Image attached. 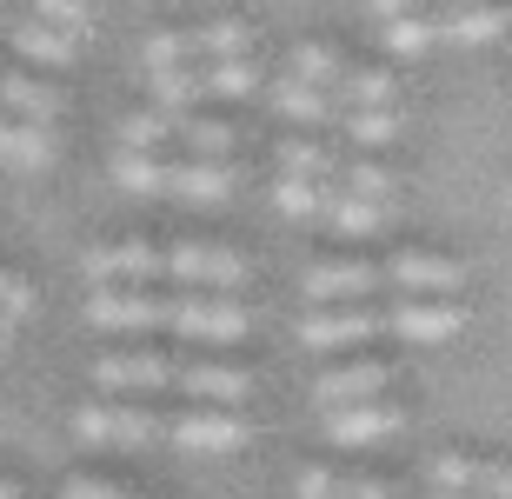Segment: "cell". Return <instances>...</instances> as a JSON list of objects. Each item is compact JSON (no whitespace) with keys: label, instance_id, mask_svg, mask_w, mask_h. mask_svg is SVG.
Segmentation results:
<instances>
[{"label":"cell","instance_id":"cell-4","mask_svg":"<svg viewBox=\"0 0 512 499\" xmlns=\"http://www.w3.org/2000/svg\"><path fill=\"white\" fill-rule=\"evenodd\" d=\"M74 433L94 446H147L160 440V413L153 406H80L74 413Z\"/></svg>","mask_w":512,"mask_h":499},{"label":"cell","instance_id":"cell-20","mask_svg":"<svg viewBox=\"0 0 512 499\" xmlns=\"http://www.w3.org/2000/svg\"><path fill=\"white\" fill-rule=\"evenodd\" d=\"M0 160H14V167H47V160H54V134L34 127V120H0Z\"/></svg>","mask_w":512,"mask_h":499},{"label":"cell","instance_id":"cell-31","mask_svg":"<svg viewBox=\"0 0 512 499\" xmlns=\"http://www.w3.org/2000/svg\"><path fill=\"white\" fill-rule=\"evenodd\" d=\"M346 74V60L333 54V47H293V80H306V87H320V94H333Z\"/></svg>","mask_w":512,"mask_h":499},{"label":"cell","instance_id":"cell-10","mask_svg":"<svg viewBox=\"0 0 512 499\" xmlns=\"http://www.w3.org/2000/svg\"><path fill=\"white\" fill-rule=\"evenodd\" d=\"M366 333H386L380 307H366V300H353V307H320L313 320H300V340L313 346V353L353 346V340H366Z\"/></svg>","mask_w":512,"mask_h":499},{"label":"cell","instance_id":"cell-21","mask_svg":"<svg viewBox=\"0 0 512 499\" xmlns=\"http://www.w3.org/2000/svg\"><path fill=\"white\" fill-rule=\"evenodd\" d=\"M273 107H280L286 120H306V127H320V120L340 114V107H333V94H320V87H306V80H293V74L273 87Z\"/></svg>","mask_w":512,"mask_h":499},{"label":"cell","instance_id":"cell-28","mask_svg":"<svg viewBox=\"0 0 512 499\" xmlns=\"http://www.w3.org/2000/svg\"><path fill=\"white\" fill-rule=\"evenodd\" d=\"M153 94H160V114H180V107H193V100L207 94V74L200 67H167V74H153Z\"/></svg>","mask_w":512,"mask_h":499},{"label":"cell","instance_id":"cell-3","mask_svg":"<svg viewBox=\"0 0 512 499\" xmlns=\"http://www.w3.org/2000/svg\"><path fill=\"white\" fill-rule=\"evenodd\" d=\"M167 260V280H180L187 293H233L240 280H247V267H240V253H227V247H167L160 253Z\"/></svg>","mask_w":512,"mask_h":499},{"label":"cell","instance_id":"cell-27","mask_svg":"<svg viewBox=\"0 0 512 499\" xmlns=\"http://www.w3.org/2000/svg\"><path fill=\"white\" fill-rule=\"evenodd\" d=\"M479 480H486V466H479V460H466V453H439V460H433V493L479 499Z\"/></svg>","mask_w":512,"mask_h":499},{"label":"cell","instance_id":"cell-18","mask_svg":"<svg viewBox=\"0 0 512 499\" xmlns=\"http://www.w3.org/2000/svg\"><path fill=\"white\" fill-rule=\"evenodd\" d=\"M320 220H333L346 240H366V233H380V227H386V207H380V200H353V193H340L333 180H326Z\"/></svg>","mask_w":512,"mask_h":499},{"label":"cell","instance_id":"cell-44","mask_svg":"<svg viewBox=\"0 0 512 499\" xmlns=\"http://www.w3.org/2000/svg\"><path fill=\"white\" fill-rule=\"evenodd\" d=\"M0 499H20V486H14V480H0Z\"/></svg>","mask_w":512,"mask_h":499},{"label":"cell","instance_id":"cell-26","mask_svg":"<svg viewBox=\"0 0 512 499\" xmlns=\"http://www.w3.org/2000/svg\"><path fill=\"white\" fill-rule=\"evenodd\" d=\"M253 47V27L247 20H213V27H193V60L213 54V60H233Z\"/></svg>","mask_w":512,"mask_h":499},{"label":"cell","instance_id":"cell-42","mask_svg":"<svg viewBox=\"0 0 512 499\" xmlns=\"http://www.w3.org/2000/svg\"><path fill=\"white\" fill-rule=\"evenodd\" d=\"M300 499H333V473H326V466H306L300 473Z\"/></svg>","mask_w":512,"mask_h":499},{"label":"cell","instance_id":"cell-40","mask_svg":"<svg viewBox=\"0 0 512 499\" xmlns=\"http://www.w3.org/2000/svg\"><path fill=\"white\" fill-rule=\"evenodd\" d=\"M426 7H433V0H366V14L380 20V27H386V20H399V14H426Z\"/></svg>","mask_w":512,"mask_h":499},{"label":"cell","instance_id":"cell-38","mask_svg":"<svg viewBox=\"0 0 512 499\" xmlns=\"http://www.w3.org/2000/svg\"><path fill=\"white\" fill-rule=\"evenodd\" d=\"M27 307H34V293H27V287L14 280V273L0 267V320L14 327V320H27Z\"/></svg>","mask_w":512,"mask_h":499},{"label":"cell","instance_id":"cell-34","mask_svg":"<svg viewBox=\"0 0 512 499\" xmlns=\"http://www.w3.org/2000/svg\"><path fill=\"white\" fill-rule=\"evenodd\" d=\"M346 134H353V147H386L399 134V114L393 107H353L346 114Z\"/></svg>","mask_w":512,"mask_h":499},{"label":"cell","instance_id":"cell-33","mask_svg":"<svg viewBox=\"0 0 512 499\" xmlns=\"http://www.w3.org/2000/svg\"><path fill=\"white\" fill-rule=\"evenodd\" d=\"M167 140H173L167 114H147V107H140V114L120 120V147H133V154H153V147H167Z\"/></svg>","mask_w":512,"mask_h":499},{"label":"cell","instance_id":"cell-35","mask_svg":"<svg viewBox=\"0 0 512 499\" xmlns=\"http://www.w3.org/2000/svg\"><path fill=\"white\" fill-rule=\"evenodd\" d=\"M280 213H293V220H320V200H326V180H280Z\"/></svg>","mask_w":512,"mask_h":499},{"label":"cell","instance_id":"cell-15","mask_svg":"<svg viewBox=\"0 0 512 499\" xmlns=\"http://www.w3.org/2000/svg\"><path fill=\"white\" fill-rule=\"evenodd\" d=\"M512 27V14L506 7H446V14L433 20V40H453V47H486V40H499Z\"/></svg>","mask_w":512,"mask_h":499},{"label":"cell","instance_id":"cell-13","mask_svg":"<svg viewBox=\"0 0 512 499\" xmlns=\"http://www.w3.org/2000/svg\"><path fill=\"white\" fill-rule=\"evenodd\" d=\"M173 386H180V393H193L200 406H240L253 380L240 373V366H220V360H187V366H173Z\"/></svg>","mask_w":512,"mask_h":499},{"label":"cell","instance_id":"cell-41","mask_svg":"<svg viewBox=\"0 0 512 499\" xmlns=\"http://www.w3.org/2000/svg\"><path fill=\"white\" fill-rule=\"evenodd\" d=\"M333 499H386V486L380 480H340L333 473Z\"/></svg>","mask_w":512,"mask_h":499},{"label":"cell","instance_id":"cell-7","mask_svg":"<svg viewBox=\"0 0 512 499\" xmlns=\"http://www.w3.org/2000/svg\"><path fill=\"white\" fill-rule=\"evenodd\" d=\"M160 433L193 446V453H233V446H247V420L227 413V406H193L180 420H160Z\"/></svg>","mask_w":512,"mask_h":499},{"label":"cell","instance_id":"cell-5","mask_svg":"<svg viewBox=\"0 0 512 499\" xmlns=\"http://www.w3.org/2000/svg\"><path fill=\"white\" fill-rule=\"evenodd\" d=\"M380 287L406 293V300H419V293H433V300H453V293L466 287V267L439 260V253H399V260H386V267H380Z\"/></svg>","mask_w":512,"mask_h":499},{"label":"cell","instance_id":"cell-29","mask_svg":"<svg viewBox=\"0 0 512 499\" xmlns=\"http://www.w3.org/2000/svg\"><path fill=\"white\" fill-rule=\"evenodd\" d=\"M253 87H260L253 54H233V60H213V67H207V94H220V100H247Z\"/></svg>","mask_w":512,"mask_h":499},{"label":"cell","instance_id":"cell-36","mask_svg":"<svg viewBox=\"0 0 512 499\" xmlns=\"http://www.w3.org/2000/svg\"><path fill=\"white\" fill-rule=\"evenodd\" d=\"M386 47H393V54H426V47H433V20H426V14L386 20Z\"/></svg>","mask_w":512,"mask_h":499},{"label":"cell","instance_id":"cell-9","mask_svg":"<svg viewBox=\"0 0 512 499\" xmlns=\"http://www.w3.org/2000/svg\"><path fill=\"white\" fill-rule=\"evenodd\" d=\"M380 320L413 346H439V340H453V333L466 327V313H459L453 300H399V307H380Z\"/></svg>","mask_w":512,"mask_h":499},{"label":"cell","instance_id":"cell-32","mask_svg":"<svg viewBox=\"0 0 512 499\" xmlns=\"http://www.w3.org/2000/svg\"><path fill=\"white\" fill-rule=\"evenodd\" d=\"M280 167H286V180H333V173H340V160L326 154V147H313V140H286V147H280Z\"/></svg>","mask_w":512,"mask_h":499},{"label":"cell","instance_id":"cell-6","mask_svg":"<svg viewBox=\"0 0 512 499\" xmlns=\"http://www.w3.org/2000/svg\"><path fill=\"white\" fill-rule=\"evenodd\" d=\"M87 280H94V287H153V280H167V260H160V247L120 240V247L87 253Z\"/></svg>","mask_w":512,"mask_h":499},{"label":"cell","instance_id":"cell-8","mask_svg":"<svg viewBox=\"0 0 512 499\" xmlns=\"http://www.w3.org/2000/svg\"><path fill=\"white\" fill-rule=\"evenodd\" d=\"M386 386H393V366L353 360V366H333V373L313 380V406H320V413H333V406H366V400H380Z\"/></svg>","mask_w":512,"mask_h":499},{"label":"cell","instance_id":"cell-47","mask_svg":"<svg viewBox=\"0 0 512 499\" xmlns=\"http://www.w3.org/2000/svg\"><path fill=\"white\" fill-rule=\"evenodd\" d=\"M0 27H7V0H0Z\"/></svg>","mask_w":512,"mask_h":499},{"label":"cell","instance_id":"cell-16","mask_svg":"<svg viewBox=\"0 0 512 499\" xmlns=\"http://www.w3.org/2000/svg\"><path fill=\"white\" fill-rule=\"evenodd\" d=\"M0 34H7V47H14L20 60H34V67H67V60H74V40L54 34V27H40L34 14H7Z\"/></svg>","mask_w":512,"mask_h":499},{"label":"cell","instance_id":"cell-17","mask_svg":"<svg viewBox=\"0 0 512 499\" xmlns=\"http://www.w3.org/2000/svg\"><path fill=\"white\" fill-rule=\"evenodd\" d=\"M167 193L200 200V207H220V200L233 193V167L227 160H173L167 167Z\"/></svg>","mask_w":512,"mask_h":499},{"label":"cell","instance_id":"cell-46","mask_svg":"<svg viewBox=\"0 0 512 499\" xmlns=\"http://www.w3.org/2000/svg\"><path fill=\"white\" fill-rule=\"evenodd\" d=\"M7 340H14V327H7V320H0V353H7Z\"/></svg>","mask_w":512,"mask_h":499},{"label":"cell","instance_id":"cell-43","mask_svg":"<svg viewBox=\"0 0 512 499\" xmlns=\"http://www.w3.org/2000/svg\"><path fill=\"white\" fill-rule=\"evenodd\" d=\"M479 499H512V466H486V480H479Z\"/></svg>","mask_w":512,"mask_h":499},{"label":"cell","instance_id":"cell-1","mask_svg":"<svg viewBox=\"0 0 512 499\" xmlns=\"http://www.w3.org/2000/svg\"><path fill=\"white\" fill-rule=\"evenodd\" d=\"M87 320L100 333H160L167 327V293L153 287H94Z\"/></svg>","mask_w":512,"mask_h":499},{"label":"cell","instance_id":"cell-37","mask_svg":"<svg viewBox=\"0 0 512 499\" xmlns=\"http://www.w3.org/2000/svg\"><path fill=\"white\" fill-rule=\"evenodd\" d=\"M167 67H193V34H153L147 40V74H167Z\"/></svg>","mask_w":512,"mask_h":499},{"label":"cell","instance_id":"cell-12","mask_svg":"<svg viewBox=\"0 0 512 499\" xmlns=\"http://www.w3.org/2000/svg\"><path fill=\"white\" fill-rule=\"evenodd\" d=\"M320 420H326V440L333 446H373V440H386V433H399L406 413L386 406V400H366V406H333Z\"/></svg>","mask_w":512,"mask_h":499},{"label":"cell","instance_id":"cell-48","mask_svg":"<svg viewBox=\"0 0 512 499\" xmlns=\"http://www.w3.org/2000/svg\"><path fill=\"white\" fill-rule=\"evenodd\" d=\"M433 499H453V493H433Z\"/></svg>","mask_w":512,"mask_h":499},{"label":"cell","instance_id":"cell-14","mask_svg":"<svg viewBox=\"0 0 512 499\" xmlns=\"http://www.w3.org/2000/svg\"><path fill=\"white\" fill-rule=\"evenodd\" d=\"M366 293H380V267H353V260H333V267L306 273V300L313 307H353Z\"/></svg>","mask_w":512,"mask_h":499},{"label":"cell","instance_id":"cell-11","mask_svg":"<svg viewBox=\"0 0 512 499\" xmlns=\"http://www.w3.org/2000/svg\"><path fill=\"white\" fill-rule=\"evenodd\" d=\"M173 366L167 353H107V360H94V380L107 386V393H160V386H173Z\"/></svg>","mask_w":512,"mask_h":499},{"label":"cell","instance_id":"cell-22","mask_svg":"<svg viewBox=\"0 0 512 499\" xmlns=\"http://www.w3.org/2000/svg\"><path fill=\"white\" fill-rule=\"evenodd\" d=\"M333 107H393V74L380 67H346L333 87Z\"/></svg>","mask_w":512,"mask_h":499},{"label":"cell","instance_id":"cell-19","mask_svg":"<svg viewBox=\"0 0 512 499\" xmlns=\"http://www.w3.org/2000/svg\"><path fill=\"white\" fill-rule=\"evenodd\" d=\"M0 100H7L20 120H34V127H47V120L60 114V94H54V87H40L34 74H0Z\"/></svg>","mask_w":512,"mask_h":499},{"label":"cell","instance_id":"cell-45","mask_svg":"<svg viewBox=\"0 0 512 499\" xmlns=\"http://www.w3.org/2000/svg\"><path fill=\"white\" fill-rule=\"evenodd\" d=\"M439 7H486V0H439Z\"/></svg>","mask_w":512,"mask_h":499},{"label":"cell","instance_id":"cell-30","mask_svg":"<svg viewBox=\"0 0 512 499\" xmlns=\"http://www.w3.org/2000/svg\"><path fill=\"white\" fill-rule=\"evenodd\" d=\"M27 14H34L40 27L67 34V40H80L87 27H94V7H87V0H27Z\"/></svg>","mask_w":512,"mask_h":499},{"label":"cell","instance_id":"cell-2","mask_svg":"<svg viewBox=\"0 0 512 499\" xmlns=\"http://www.w3.org/2000/svg\"><path fill=\"white\" fill-rule=\"evenodd\" d=\"M167 333H180V340H213L227 346L247 333V307H233V300H207V293H180V300H167Z\"/></svg>","mask_w":512,"mask_h":499},{"label":"cell","instance_id":"cell-25","mask_svg":"<svg viewBox=\"0 0 512 499\" xmlns=\"http://www.w3.org/2000/svg\"><path fill=\"white\" fill-rule=\"evenodd\" d=\"M114 187L120 193H167V160L120 147V154H114Z\"/></svg>","mask_w":512,"mask_h":499},{"label":"cell","instance_id":"cell-24","mask_svg":"<svg viewBox=\"0 0 512 499\" xmlns=\"http://www.w3.org/2000/svg\"><path fill=\"white\" fill-rule=\"evenodd\" d=\"M173 140H180L193 160H227L233 154V127L227 120H173Z\"/></svg>","mask_w":512,"mask_h":499},{"label":"cell","instance_id":"cell-39","mask_svg":"<svg viewBox=\"0 0 512 499\" xmlns=\"http://www.w3.org/2000/svg\"><path fill=\"white\" fill-rule=\"evenodd\" d=\"M67 499H127V493L107 486V480H94V473H74V480H67Z\"/></svg>","mask_w":512,"mask_h":499},{"label":"cell","instance_id":"cell-23","mask_svg":"<svg viewBox=\"0 0 512 499\" xmlns=\"http://www.w3.org/2000/svg\"><path fill=\"white\" fill-rule=\"evenodd\" d=\"M333 187H340V193H353V200H380V207H393L399 180H393L386 167H373V160H346V167L333 173Z\"/></svg>","mask_w":512,"mask_h":499}]
</instances>
